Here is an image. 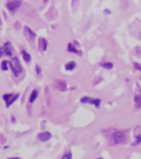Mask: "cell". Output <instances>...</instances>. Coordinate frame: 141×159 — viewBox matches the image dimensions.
Returning a JSON list of instances; mask_svg holds the SVG:
<instances>
[{
	"label": "cell",
	"instance_id": "cell-24",
	"mask_svg": "<svg viewBox=\"0 0 141 159\" xmlns=\"http://www.w3.org/2000/svg\"><path fill=\"white\" fill-rule=\"evenodd\" d=\"M9 159H19L18 158H9Z\"/></svg>",
	"mask_w": 141,
	"mask_h": 159
},
{
	"label": "cell",
	"instance_id": "cell-20",
	"mask_svg": "<svg viewBox=\"0 0 141 159\" xmlns=\"http://www.w3.org/2000/svg\"><path fill=\"white\" fill-rule=\"evenodd\" d=\"M134 66L138 70H140L141 71V64L138 63H134Z\"/></svg>",
	"mask_w": 141,
	"mask_h": 159
},
{
	"label": "cell",
	"instance_id": "cell-4",
	"mask_svg": "<svg viewBox=\"0 0 141 159\" xmlns=\"http://www.w3.org/2000/svg\"><path fill=\"white\" fill-rule=\"evenodd\" d=\"M80 101L82 103H91V104L94 105L97 108H99L100 104H101V99H93V98H91V97H87V96H83V98H81Z\"/></svg>",
	"mask_w": 141,
	"mask_h": 159
},
{
	"label": "cell",
	"instance_id": "cell-7",
	"mask_svg": "<svg viewBox=\"0 0 141 159\" xmlns=\"http://www.w3.org/2000/svg\"><path fill=\"white\" fill-rule=\"evenodd\" d=\"M21 4V1H9L7 3L6 7L11 12H14Z\"/></svg>",
	"mask_w": 141,
	"mask_h": 159
},
{
	"label": "cell",
	"instance_id": "cell-22",
	"mask_svg": "<svg viewBox=\"0 0 141 159\" xmlns=\"http://www.w3.org/2000/svg\"><path fill=\"white\" fill-rule=\"evenodd\" d=\"M139 39H140V40H141V31L140 32V34H139Z\"/></svg>",
	"mask_w": 141,
	"mask_h": 159
},
{
	"label": "cell",
	"instance_id": "cell-25",
	"mask_svg": "<svg viewBox=\"0 0 141 159\" xmlns=\"http://www.w3.org/2000/svg\"><path fill=\"white\" fill-rule=\"evenodd\" d=\"M0 25H1V21H0Z\"/></svg>",
	"mask_w": 141,
	"mask_h": 159
},
{
	"label": "cell",
	"instance_id": "cell-19",
	"mask_svg": "<svg viewBox=\"0 0 141 159\" xmlns=\"http://www.w3.org/2000/svg\"><path fill=\"white\" fill-rule=\"evenodd\" d=\"M36 72H37V75H41L42 74V68H40V66L37 64L36 65Z\"/></svg>",
	"mask_w": 141,
	"mask_h": 159
},
{
	"label": "cell",
	"instance_id": "cell-12",
	"mask_svg": "<svg viewBox=\"0 0 141 159\" xmlns=\"http://www.w3.org/2000/svg\"><path fill=\"white\" fill-rule=\"evenodd\" d=\"M37 96H38L37 90H33L32 92L31 93V96H30V98H29L30 103H33L34 101H36V99L37 98Z\"/></svg>",
	"mask_w": 141,
	"mask_h": 159
},
{
	"label": "cell",
	"instance_id": "cell-9",
	"mask_svg": "<svg viewBox=\"0 0 141 159\" xmlns=\"http://www.w3.org/2000/svg\"><path fill=\"white\" fill-rule=\"evenodd\" d=\"M2 49L4 50V53L6 54L7 55L9 56H11L12 55V52H13V46L11 45L10 42H7L5 43L4 46L2 47Z\"/></svg>",
	"mask_w": 141,
	"mask_h": 159
},
{
	"label": "cell",
	"instance_id": "cell-21",
	"mask_svg": "<svg viewBox=\"0 0 141 159\" xmlns=\"http://www.w3.org/2000/svg\"><path fill=\"white\" fill-rule=\"evenodd\" d=\"M3 54H4V50H3V49H2V48H0V57L3 55Z\"/></svg>",
	"mask_w": 141,
	"mask_h": 159
},
{
	"label": "cell",
	"instance_id": "cell-3",
	"mask_svg": "<svg viewBox=\"0 0 141 159\" xmlns=\"http://www.w3.org/2000/svg\"><path fill=\"white\" fill-rule=\"evenodd\" d=\"M134 101H135V105L136 106L137 109L141 107V88L137 85V88L135 89V95H134Z\"/></svg>",
	"mask_w": 141,
	"mask_h": 159
},
{
	"label": "cell",
	"instance_id": "cell-18",
	"mask_svg": "<svg viewBox=\"0 0 141 159\" xmlns=\"http://www.w3.org/2000/svg\"><path fill=\"white\" fill-rule=\"evenodd\" d=\"M72 157H73V155L71 153H66L64 154L61 159H72Z\"/></svg>",
	"mask_w": 141,
	"mask_h": 159
},
{
	"label": "cell",
	"instance_id": "cell-17",
	"mask_svg": "<svg viewBox=\"0 0 141 159\" xmlns=\"http://www.w3.org/2000/svg\"><path fill=\"white\" fill-rule=\"evenodd\" d=\"M102 66L103 68H107V69H112V68H113V64H112V63H108V62H107V63H102Z\"/></svg>",
	"mask_w": 141,
	"mask_h": 159
},
{
	"label": "cell",
	"instance_id": "cell-10",
	"mask_svg": "<svg viewBox=\"0 0 141 159\" xmlns=\"http://www.w3.org/2000/svg\"><path fill=\"white\" fill-rule=\"evenodd\" d=\"M38 47H39V49L42 50V51H46V49H47V41H46L45 38H39V41H38Z\"/></svg>",
	"mask_w": 141,
	"mask_h": 159
},
{
	"label": "cell",
	"instance_id": "cell-26",
	"mask_svg": "<svg viewBox=\"0 0 141 159\" xmlns=\"http://www.w3.org/2000/svg\"><path fill=\"white\" fill-rule=\"evenodd\" d=\"M98 159H102V158H98Z\"/></svg>",
	"mask_w": 141,
	"mask_h": 159
},
{
	"label": "cell",
	"instance_id": "cell-13",
	"mask_svg": "<svg viewBox=\"0 0 141 159\" xmlns=\"http://www.w3.org/2000/svg\"><path fill=\"white\" fill-rule=\"evenodd\" d=\"M21 55H22V58L24 59V61L26 62V63H29L30 61L31 60V55H30L26 51H25V50H22V51H21Z\"/></svg>",
	"mask_w": 141,
	"mask_h": 159
},
{
	"label": "cell",
	"instance_id": "cell-6",
	"mask_svg": "<svg viewBox=\"0 0 141 159\" xmlns=\"http://www.w3.org/2000/svg\"><path fill=\"white\" fill-rule=\"evenodd\" d=\"M112 136H113L114 141H115L116 144L122 143L125 140V134L123 132H121V131H116L115 133H113Z\"/></svg>",
	"mask_w": 141,
	"mask_h": 159
},
{
	"label": "cell",
	"instance_id": "cell-14",
	"mask_svg": "<svg viewBox=\"0 0 141 159\" xmlns=\"http://www.w3.org/2000/svg\"><path fill=\"white\" fill-rule=\"evenodd\" d=\"M76 66V63L74 61H70V62H69L68 63L65 64V69L68 70V71H70V70H73L74 68Z\"/></svg>",
	"mask_w": 141,
	"mask_h": 159
},
{
	"label": "cell",
	"instance_id": "cell-23",
	"mask_svg": "<svg viewBox=\"0 0 141 159\" xmlns=\"http://www.w3.org/2000/svg\"><path fill=\"white\" fill-rule=\"evenodd\" d=\"M105 13H110L111 12L109 11V10H105Z\"/></svg>",
	"mask_w": 141,
	"mask_h": 159
},
{
	"label": "cell",
	"instance_id": "cell-2",
	"mask_svg": "<svg viewBox=\"0 0 141 159\" xmlns=\"http://www.w3.org/2000/svg\"><path fill=\"white\" fill-rule=\"evenodd\" d=\"M19 97V94H15L13 95L12 93H8V94H4L3 96L4 100L5 101V103H6V107L9 108L10 106L13 104L15 101H17V99Z\"/></svg>",
	"mask_w": 141,
	"mask_h": 159
},
{
	"label": "cell",
	"instance_id": "cell-8",
	"mask_svg": "<svg viewBox=\"0 0 141 159\" xmlns=\"http://www.w3.org/2000/svg\"><path fill=\"white\" fill-rule=\"evenodd\" d=\"M52 137V135L50 132H42L37 135V138L41 142H47L50 140Z\"/></svg>",
	"mask_w": 141,
	"mask_h": 159
},
{
	"label": "cell",
	"instance_id": "cell-5",
	"mask_svg": "<svg viewBox=\"0 0 141 159\" xmlns=\"http://www.w3.org/2000/svg\"><path fill=\"white\" fill-rule=\"evenodd\" d=\"M24 36H25V37L26 38V40L28 41L32 42V43L35 41L36 36H37L36 33L30 29V27H28L27 26H26L25 27H24Z\"/></svg>",
	"mask_w": 141,
	"mask_h": 159
},
{
	"label": "cell",
	"instance_id": "cell-11",
	"mask_svg": "<svg viewBox=\"0 0 141 159\" xmlns=\"http://www.w3.org/2000/svg\"><path fill=\"white\" fill-rule=\"evenodd\" d=\"M54 86H55V88L61 90V91H65L66 90V84H65V82L63 81V80H57V82H56Z\"/></svg>",
	"mask_w": 141,
	"mask_h": 159
},
{
	"label": "cell",
	"instance_id": "cell-1",
	"mask_svg": "<svg viewBox=\"0 0 141 159\" xmlns=\"http://www.w3.org/2000/svg\"><path fill=\"white\" fill-rule=\"evenodd\" d=\"M9 63H10V66H11L13 74L17 77L18 74L22 72V66L20 63V60L17 59V57H15V58H13L11 62H9Z\"/></svg>",
	"mask_w": 141,
	"mask_h": 159
},
{
	"label": "cell",
	"instance_id": "cell-15",
	"mask_svg": "<svg viewBox=\"0 0 141 159\" xmlns=\"http://www.w3.org/2000/svg\"><path fill=\"white\" fill-rule=\"evenodd\" d=\"M68 51L69 52H71V53H75V54H80V52H79V50H77L76 48H75L74 46H73L71 43H69V45H68Z\"/></svg>",
	"mask_w": 141,
	"mask_h": 159
},
{
	"label": "cell",
	"instance_id": "cell-16",
	"mask_svg": "<svg viewBox=\"0 0 141 159\" xmlns=\"http://www.w3.org/2000/svg\"><path fill=\"white\" fill-rule=\"evenodd\" d=\"M9 63V61L8 60H4L3 62H2V65H1V67H2V70H7L8 69V64Z\"/></svg>",
	"mask_w": 141,
	"mask_h": 159
}]
</instances>
